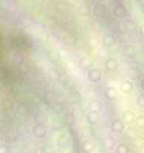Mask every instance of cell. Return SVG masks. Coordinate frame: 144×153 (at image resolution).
<instances>
[{"label": "cell", "mask_w": 144, "mask_h": 153, "mask_svg": "<svg viewBox=\"0 0 144 153\" xmlns=\"http://www.w3.org/2000/svg\"><path fill=\"white\" fill-rule=\"evenodd\" d=\"M142 89H143V90H144V80H143V81H142Z\"/></svg>", "instance_id": "cell-15"}, {"label": "cell", "mask_w": 144, "mask_h": 153, "mask_svg": "<svg viewBox=\"0 0 144 153\" xmlns=\"http://www.w3.org/2000/svg\"><path fill=\"white\" fill-rule=\"evenodd\" d=\"M99 79H100V72L97 71V70L90 71V73H89V80H90V81L97 82V81H99Z\"/></svg>", "instance_id": "cell-9"}, {"label": "cell", "mask_w": 144, "mask_h": 153, "mask_svg": "<svg viewBox=\"0 0 144 153\" xmlns=\"http://www.w3.org/2000/svg\"><path fill=\"white\" fill-rule=\"evenodd\" d=\"M35 153H45V150L43 148H39L35 150Z\"/></svg>", "instance_id": "cell-14"}, {"label": "cell", "mask_w": 144, "mask_h": 153, "mask_svg": "<svg viewBox=\"0 0 144 153\" xmlns=\"http://www.w3.org/2000/svg\"><path fill=\"white\" fill-rule=\"evenodd\" d=\"M102 153H105V152H102Z\"/></svg>", "instance_id": "cell-17"}, {"label": "cell", "mask_w": 144, "mask_h": 153, "mask_svg": "<svg viewBox=\"0 0 144 153\" xmlns=\"http://www.w3.org/2000/svg\"><path fill=\"white\" fill-rule=\"evenodd\" d=\"M53 153H60V152H59V151H54Z\"/></svg>", "instance_id": "cell-16"}, {"label": "cell", "mask_w": 144, "mask_h": 153, "mask_svg": "<svg viewBox=\"0 0 144 153\" xmlns=\"http://www.w3.org/2000/svg\"><path fill=\"white\" fill-rule=\"evenodd\" d=\"M124 120L126 123H133L135 120V114L131 110H126L124 113Z\"/></svg>", "instance_id": "cell-7"}, {"label": "cell", "mask_w": 144, "mask_h": 153, "mask_svg": "<svg viewBox=\"0 0 144 153\" xmlns=\"http://www.w3.org/2000/svg\"><path fill=\"white\" fill-rule=\"evenodd\" d=\"M87 120L88 123L91 125H95L98 123L99 120V113L98 111H95V110H90L88 114H87Z\"/></svg>", "instance_id": "cell-3"}, {"label": "cell", "mask_w": 144, "mask_h": 153, "mask_svg": "<svg viewBox=\"0 0 144 153\" xmlns=\"http://www.w3.org/2000/svg\"><path fill=\"white\" fill-rule=\"evenodd\" d=\"M137 105L140 107L144 108V95H140L139 98H137Z\"/></svg>", "instance_id": "cell-13"}, {"label": "cell", "mask_w": 144, "mask_h": 153, "mask_svg": "<svg viewBox=\"0 0 144 153\" xmlns=\"http://www.w3.org/2000/svg\"><path fill=\"white\" fill-rule=\"evenodd\" d=\"M104 146L106 149H113L114 148V141L111 139H105L104 140Z\"/></svg>", "instance_id": "cell-12"}, {"label": "cell", "mask_w": 144, "mask_h": 153, "mask_svg": "<svg viewBox=\"0 0 144 153\" xmlns=\"http://www.w3.org/2000/svg\"><path fill=\"white\" fill-rule=\"evenodd\" d=\"M82 149H83V151L87 153H90L94 151V149H95V144L92 143L91 141H86V142H83L82 144Z\"/></svg>", "instance_id": "cell-8"}, {"label": "cell", "mask_w": 144, "mask_h": 153, "mask_svg": "<svg viewBox=\"0 0 144 153\" xmlns=\"http://www.w3.org/2000/svg\"><path fill=\"white\" fill-rule=\"evenodd\" d=\"M115 153H130V148L125 143H120L116 146Z\"/></svg>", "instance_id": "cell-6"}, {"label": "cell", "mask_w": 144, "mask_h": 153, "mask_svg": "<svg viewBox=\"0 0 144 153\" xmlns=\"http://www.w3.org/2000/svg\"><path fill=\"white\" fill-rule=\"evenodd\" d=\"M111 131H113V132H115V133H122V132H124L125 125L122 120H116L111 123Z\"/></svg>", "instance_id": "cell-2"}, {"label": "cell", "mask_w": 144, "mask_h": 153, "mask_svg": "<svg viewBox=\"0 0 144 153\" xmlns=\"http://www.w3.org/2000/svg\"><path fill=\"white\" fill-rule=\"evenodd\" d=\"M135 123L136 125L141 127V128H144V115H139L136 118H135Z\"/></svg>", "instance_id": "cell-11"}, {"label": "cell", "mask_w": 144, "mask_h": 153, "mask_svg": "<svg viewBox=\"0 0 144 153\" xmlns=\"http://www.w3.org/2000/svg\"><path fill=\"white\" fill-rule=\"evenodd\" d=\"M120 90L123 91L124 94H128V92H131V91L133 90V85H132V82H130V81L123 82V83L120 85Z\"/></svg>", "instance_id": "cell-5"}, {"label": "cell", "mask_w": 144, "mask_h": 153, "mask_svg": "<svg viewBox=\"0 0 144 153\" xmlns=\"http://www.w3.org/2000/svg\"><path fill=\"white\" fill-rule=\"evenodd\" d=\"M89 108H90V110H95V111H100V108H101V106L100 104H99V101H96V100H94L90 102V105H89Z\"/></svg>", "instance_id": "cell-10"}, {"label": "cell", "mask_w": 144, "mask_h": 153, "mask_svg": "<svg viewBox=\"0 0 144 153\" xmlns=\"http://www.w3.org/2000/svg\"><path fill=\"white\" fill-rule=\"evenodd\" d=\"M33 133L37 139H43V137L46 136V128L44 127L43 125L37 124V125H35V126H34Z\"/></svg>", "instance_id": "cell-1"}, {"label": "cell", "mask_w": 144, "mask_h": 153, "mask_svg": "<svg viewBox=\"0 0 144 153\" xmlns=\"http://www.w3.org/2000/svg\"><path fill=\"white\" fill-rule=\"evenodd\" d=\"M106 97L109 100H115L116 98H117V90H116L115 88H113V87L107 88V90H106Z\"/></svg>", "instance_id": "cell-4"}]
</instances>
